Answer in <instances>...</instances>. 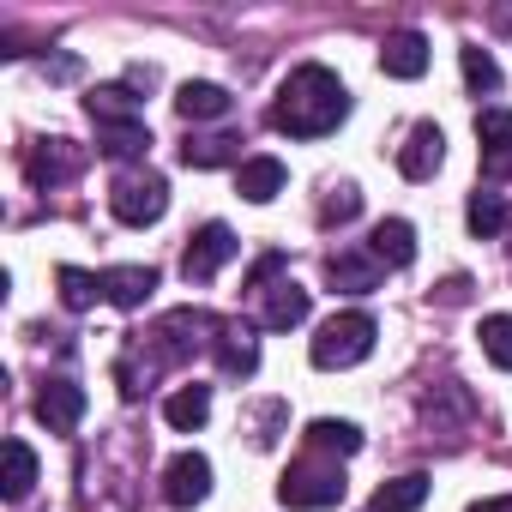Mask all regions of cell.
Segmentation results:
<instances>
[{
    "label": "cell",
    "instance_id": "7402d4cb",
    "mask_svg": "<svg viewBox=\"0 0 512 512\" xmlns=\"http://www.w3.org/2000/svg\"><path fill=\"white\" fill-rule=\"evenodd\" d=\"M308 446L350 458V452H362V428H356V422H338V416H314V422H308Z\"/></svg>",
    "mask_w": 512,
    "mask_h": 512
},
{
    "label": "cell",
    "instance_id": "30bf717a",
    "mask_svg": "<svg viewBox=\"0 0 512 512\" xmlns=\"http://www.w3.org/2000/svg\"><path fill=\"white\" fill-rule=\"evenodd\" d=\"M79 169H85V151H79L73 139H43V145L25 157L31 187H61V181H73Z\"/></svg>",
    "mask_w": 512,
    "mask_h": 512
},
{
    "label": "cell",
    "instance_id": "5b68a950",
    "mask_svg": "<svg viewBox=\"0 0 512 512\" xmlns=\"http://www.w3.org/2000/svg\"><path fill=\"white\" fill-rule=\"evenodd\" d=\"M241 253V241H235V229L229 223H205V229H193L187 235V253H181V278L187 284H211L229 260Z\"/></svg>",
    "mask_w": 512,
    "mask_h": 512
},
{
    "label": "cell",
    "instance_id": "7c38bea8",
    "mask_svg": "<svg viewBox=\"0 0 512 512\" xmlns=\"http://www.w3.org/2000/svg\"><path fill=\"white\" fill-rule=\"evenodd\" d=\"M284 181H290L284 157H247V163L235 169V193L253 199V205H272V199L284 193Z\"/></svg>",
    "mask_w": 512,
    "mask_h": 512
},
{
    "label": "cell",
    "instance_id": "9c48e42d",
    "mask_svg": "<svg viewBox=\"0 0 512 512\" xmlns=\"http://www.w3.org/2000/svg\"><path fill=\"white\" fill-rule=\"evenodd\" d=\"M37 422H43L49 434H73V428L85 422V386H79V380H43V392H37Z\"/></svg>",
    "mask_w": 512,
    "mask_h": 512
},
{
    "label": "cell",
    "instance_id": "83f0119b",
    "mask_svg": "<svg viewBox=\"0 0 512 512\" xmlns=\"http://www.w3.org/2000/svg\"><path fill=\"white\" fill-rule=\"evenodd\" d=\"M476 145H482V157L506 151L512 145V109H476Z\"/></svg>",
    "mask_w": 512,
    "mask_h": 512
},
{
    "label": "cell",
    "instance_id": "277c9868",
    "mask_svg": "<svg viewBox=\"0 0 512 512\" xmlns=\"http://www.w3.org/2000/svg\"><path fill=\"white\" fill-rule=\"evenodd\" d=\"M278 500H284V506H296V512L338 506V500H344V470H338V464H296V470H284Z\"/></svg>",
    "mask_w": 512,
    "mask_h": 512
},
{
    "label": "cell",
    "instance_id": "ffe728a7",
    "mask_svg": "<svg viewBox=\"0 0 512 512\" xmlns=\"http://www.w3.org/2000/svg\"><path fill=\"white\" fill-rule=\"evenodd\" d=\"M506 217H512V211H506V193H494V187H476L470 205H464V223H470L476 241H494V235L506 229Z\"/></svg>",
    "mask_w": 512,
    "mask_h": 512
},
{
    "label": "cell",
    "instance_id": "9a60e30c",
    "mask_svg": "<svg viewBox=\"0 0 512 512\" xmlns=\"http://www.w3.org/2000/svg\"><path fill=\"white\" fill-rule=\"evenodd\" d=\"M181 163L187 169H223V163H247L241 157V133H187L181 139Z\"/></svg>",
    "mask_w": 512,
    "mask_h": 512
},
{
    "label": "cell",
    "instance_id": "1f68e13d",
    "mask_svg": "<svg viewBox=\"0 0 512 512\" xmlns=\"http://www.w3.org/2000/svg\"><path fill=\"white\" fill-rule=\"evenodd\" d=\"M284 266H290V260H284V253H266V260H260V266H253V272H247V290H253V296H260V290H266V278H272V272H284Z\"/></svg>",
    "mask_w": 512,
    "mask_h": 512
},
{
    "label": "cell",
    "instance_id": "cb8c5ba5",
    "mask_svg": "<svg viewBox=\"0 0 512 512\" xmlns=\"http://www.w3.org/2000/svg\"><path fill=\"white\" fill-rule=\"evenodd\" d=\"M97 151L115 157V163H133V157L151 151V127L145 121H133V127H97Z\"/></svg>",
    "mask_w": 512,
    "mask_h": 512
},
{
    "label": "cell",
    "instance_id": "e0dca14e",
    "mask_svg": "<svg viewBox=\"0 0 512 512\" xmlns=\"http://www.w3.org/2000/svg\"><path fill=\"white\" fill-rule=\"evenodd\" d=\"M260 296H266V308H260V326H266V332H290V326H302L308 308H314V296H308L302 284H290V278L272 284V290H260Z\"/></svg>",
    "mask_w": 512,
    "mask_h": 512
},
{
    "label": "cell",
    "instance_id": "8992f818",
    "mask_svg": "<svg viewBox=\"0 0 512 512\" xmlns=\"http://www.w3.org/2000/svg\"><path fill=\"white\" fill-rule=\"evenodd\" d=\"M211 494V458L205 452H175L163 464V500L169 506H199Z\"/></svg>",
    "mask_w": 512,
    "mask_h": 512
},
{
    "label": "cell",
    "instance_id": "4316f807",
    "mask_svg": "<svg viewBox=\"0 0 512 512\" xmlns=\"http://www.w3.org/2000/svg\"><path fill=\"white\" fill-rule=\"evenodd\" d=\"M482 356H488L500 374H512V314H488V320H482Z\"/></svg>",
    "mask_w": 512,
    "mask_h": 512
},
{
    "label": "cell",
    "instance_id": "2e32d148",
    "mask_svg": "<svg viewBox=\"0 0 512 512\" xmlns=\"http://www.w3.org/2000/svg\"><path fill=\"white\" fill-rule=\"evenodd\" d=\"M151 290H157V266H115V272H103V302H115L121 314L145 308Z\"/></svg>",
    "mask_w": 512,
    "mask_h": 512
},
{
    "label": "cell",
    "instance_id": "484cf974",
    "mask_svg": "<svg viewBox=\"0 0 512 512\" xmlns=\"http://www.w3.org/2000/svg\"><path fill=\"white\" fill-rule=\"evenodd\" d=\"M55 284H61V302H67L73 314H85V308L103 296V278H91V272H79V266H61Z\"/></svg>",
    "mask_w": 512,
    "mask_h": 512
},
{
    "label": "cell",
    "instance_id": "e575fe53",
    "mask_svg": "<svg viewBox=\"0 0 512 512\" xmlns=\"http://www.w3.org/2000/svg\"><path fill=\"white\" fill-rule=\"evenodd\" d=\"M470 512H512V494H494V500H476Z\"/></svg>",
    "mask_w": 512,
    "mask_h": 512
},
{
    "label": "cell",
    "instance_id": "8fae6325",
    "mask_svg": "<svg viewBox=\"0 0 512 512\" xmlns=\"http://www.w3.org/2000/svg\"><path fill=\"white\" fill-rule=\"evenodd\" d=\"M380 73L386 79H422L428 73V37L422 31H392L380 43Z\"/></svg>",
    "mask_w": 512,
    "mask_h": 512
},
{
    "label": "cell",
    "instance_id": "f546056e",
    "mask_svg": "<svg viewBox=\"0 0 512 512\" xmlns=\"http://www.w3.org/2000/svg\"><path fill=\"white\" fill-rule=\"evenodd\" d=\"M356 211H362V187H356V181H338V187L326 193V205H320V223L332 229V223H350Z\"/></svg>",
    "mask_w": 512,
    "mask_h": 512
},
{
    "label": "cell",
    "instance_id": "5bb4252c",
    "mask_svg": "<svg viewBox=\"0 0 512 512\" xmlns=\"http://www.w3.org/2000/svg\"><path fill=\"white\" fill-rule=\"evenodd\" d=\"M85 109H91L97 127H133V121H145V103L133 97L127 79H121V85H97V91L85 97Z\"/></svg>",
    "mask_w": 512,
    "mask_h": 512
},
{
    "label": "cell",
    "instance_id": "ba28073f",
    "mask_svg": "<svg viewBox=\"0 0 512 512\" xmlns=\"http://www.w3.org/2000/svg\"><path fill=\"white\" fill-rule=\"evenodd\" d=\"M446 163V133L434 121H416L410 139L398 145V175L404 181H434V169Z\"/></svg>",
    "mask_w": 512,
    "mask_h": 512
},
{
    "label": "cell",
    "instance_id": "6da1fadb",
    "mask_svg": "<svg viewBox=\"0 0 512 512\" xmlns=\"http://www.w3.org/2000/svg\"><path fill=\"white\" fill-rule=\"evenodd\" d=\"M350 115V91L332 67L308 61L296 67L284 85H278V103H272V127L290 133V139H326L338 133V121Z\"/></svg>",
    "mask_w": 512,
    "mask_h": 512
},
{
    "label": "cell",
    "instance_id": "52a82bcc",
    "mask_svg": "<svg viewBox=\"0 0 512 512\" xmlns=\"http://www.w3.org/2000/svg\"><path fill=\"white\" fill-rule=\"evenodd\" d=\"M326 278H332L338 296H374L380 278H386V266L374 260V253H362V247H338L332 260H326Z\"/></svg>",
    "mask_w": 512,
    "mask_h": 512
},
{
    "label": "cell",
    "instance_id": "ac0fdd59",
    "mask_svg": "<svg viewBox=\"0 0 512 512\" xmlns=\"http://www.w3.org/2000/svg\"><path fill=\"white\" fill-rule=\"evenodd\" d=\"M175 109H181V121H223L235 109V97L223 85H211V79H187L175 91Z\"/></svg>",
    "mask_w": 512,
    "mask_h": 512
},
{
    "label": "cell",
    "instance_id": "3957f363",
    "mask_svg": "<svg viewBox=\"0 0 512 512\" xmlns=\"http://www.w3.org/2000/svg\"><path fill=\"white\" fill-rule=\"evenodd\" d=\"M109 211H115V223L145 229V223H157V217L169 211V181H163L157 169H133V175H121V181H115Z\"/></svg>",
    "mask_w": 512,
    "mask_h": 512
},
{
    "label": "cell",
    "instance_id": "d6986e66",
    "mask_svg": "<svg viewBox=\"0 0 512 512\" xmlns=\"http://www.w3.org/2000/svg\"><path fill=\"white\" fill-rule=\"evenodd\" d=\"M211 350H217V368H223L229 380H247L253 368H260V344H253V332H247V326H223Z\"/></svg>",
    "mask_w": 512,
    "mask_h": 512
},
{
    "label": "cell",
    "instance_id": "4dcf8cb0",
    "mask_svg": "<svg viewBox=\"0 0 512 512\" xmlns=\"http://www.w3.org/2000/svg\"><path fill=\"white\" fill-rule=\"evenodd\" d=\"M278 422H284V404H260V410H253V446H278Z\"/></svg>",
    "mask_w": 512,
    "mask_h": 512
},
{
    "label": "cell",
    "instance_id": "f1b7e54d",
    "mask_svg": "<svg viewBox=\"0 0 512 512\" xmlns=\"http://www.w3.org/2000/svg\"><path fill=\"white\" fill-rule=\"evenodd\" d=\"M458 61H464V85H470V91H494V85H500V67H494V55H488V49L464 43V49H458Z\"/></svg>",
    "mask_w": 512,
    "mask_h": 512
},
{
    "label": "cell",
    "instance_id": "836d02e7",
    "mask_svg": "<svg viewBox=\"0 0 512 512\" xmlns=\"http://www.w3.org/2000/svg\"><path fill=\"white\" fill-rule=\"evenodd\" d=\"M127 85H133V91H151V85H157V73H151V67H127Z\"/></svg>",
    "mask_w": 512,
    "mask_h": 512
},
{
    "label": "cell",
    "instance_id": "44dd1931",
    "mask_svg": "<svg viewBox=\"0 0 512 512\" xmlns=\"http://www.w3.org/2000/svg\"><path fill=\"white\" fill-rule=\"evenodd\" d=\"M205 416H211V386H181V392H169V404H163V422H169L175 434L205 428Z\"/></svg>",
    "mask_w": 512,
    "mask_h": 512
},
{
    "label": "cell",
    "instance_id": "d4e9b609",
    "mask_svg": "<svg viewBox=\"0 0 512 512\" xmlns=\"http://www.w3.org/2000/svg\"><path fill=\"white\" fill-rule=\"evenodd\" d=\"M7 500H25L31 488H37V452H31V440H7Z\"/></svg>",
    "mask_w": 512,
    "mask_h": 512
},
{
    "label": "cell",
    "instance_id": "d6a6232c",
    "mask_svg": "<svg viewBox=\"0 0 512 512\" xmlns=\"http://www.w3.org/2000/svg\"><path fill=\"white\" fill-rule=\"evenodd\" d=\"M482 175H488V181H512V145L494 151V157H482Z\"/></svg>",
    "mask_w": 512,
    "mask_h": 512
},
{
    "label": "cell",
    "instance_id": "603a6c76",
    "mask_svg": "<svg viewBox=\"0 0 512 512\" xmlns=\"http://www.w3.org/2000/svg\"><path fill=\"white\" fill-rule=\"evenodd\" d=\"M422 500H428V476H422V470H410V476L380 482V494H374V506H368V512H416Z\"/></svg>",
    "mask_w": 512,
    "mask_h": 512
},
{
    "label": "cell",
    "instance_id": "4fadbf2b",
    "mask_svg": "<svg viewBox=\"0 0 512 512\" xmlns=\"http://www.w3.org/2000/svg\"><path fill=\"white\" fill-rule=\"evenodd\" d=\"M368 253H374L386 272H404V266L416 260V229H410L404 217H380L374 235H368Z\"/></svg>",
    "mask_w": 512,
    "mask_h": 512
},
{
    "label": "cell",
    "instance_id": "7a4b0ae2",
    "mask_svg": "<svg viewBox=\"0 0 512 512\" xmlns=\"http://www.w3.org/2000/svg\"><path fill=\"white\" fill-rule=\"evenodd\" d=\"M374 338H380V326H374V314H362V308H350V314H332L320 332H314V368H356V362H368L374 356Z\"/></svg>",
    "mask_w": 512,
    "mask_h": 512
}]
</instances>
